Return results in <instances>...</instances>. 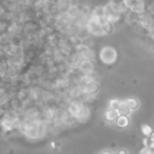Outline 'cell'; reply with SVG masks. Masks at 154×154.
Listing matches in <instances>:
<instances>
[{
    "label": "cell",
    "instance_id": "8992f818",
    "mask_svg": "<svg viewBox=\"0 0 154 154\" xmlns=\"http://www.w3.org/2000/svg\"><path fill=\"white\" fill-rule=\"evenodd\" d=\"M116 123L118 127L125 128L129 125V118L128 116H123V115H119L118 118L116 119Z\"/></svg>",
    "mask_w": 154,
    "mask_h": 154
},
{
    "label": "cell",
    "instance_id": "ba28073f",
    "mask_svg": "<svg viewBox=\"0 0 154 154\" xmlns=\"http://www.w3.org/2000/svg\"><path fill=\"white\" fill-rule=\"evenodd\" d=\"M119 105H121V101L118 99H111L109 103V108L111 110H114V111H117V109L119 108Z\"/></svg>",
    "mask_w": 154,
    "mask_h": 154
},
{
    "label": "cell",
    "instance_id": "4fadbf2b",
    "mask_svg": "<svg viewBox=\"0 0 154 154\" xmlns=\"http://www.w3.org/2000/svg\"><path fill=\"white\" fill-rule=\"evenodd\" d=\"M100 154H114L113 152H111V151H109V150H106V151H103Z\"/></svg>",
    "mask_w": 154,
    "mask_h": 154
},
{
    "label": "cell",
    "instance_id": "52a82bcc",
    "mask_svg": "<svg viewBox=\"0 0 154 154\" xmlns=\"http://www.w3.org/2000/svg\"><path fill=\"white\" fill-rule=\"evenodd\" d=\"M80 69L83 71H85L86 73H89V72L92 71V65L90 61L88 60H83V62L80 63Z\"/></svg>",
    "mask_w": 154,
    "mask_h": 154
},
{
    "label": "cell",
    "instance_id": "3957f363",
    "mask_svg": "<svg viewBox=\"0 0 154 154\" xmlns=\"http://www.w3.org/2000/svg\"><path fill=\"white\" fill-rule=\"evenodd\" d=\"M106 116V119H107L108 121H111V123H113V121H116V119L118 118V113H117V111H114V110H107V112H106L105 114Z\"/></svg>",
    "mask_w": 154,
    "mask_h": 154
},
{
    "label": "cell",
    "instance_id": "5b68a950",
    "mask_svg": "<svg viewBox=\"0 0 154 154\" xmlns=\"http://www.w3.org/2000/svg\"><path fill=\"white\" fill-rule=\"evenodd\" d=\"M125 103L128 106L131 111H134V110H136L138 108V101L136 100L135 98H128L125 100Z\"/></svg>",
    "mask_w": 154,
    "mask_h": 154
},
{
    "label": "cell",
    "instance_id": "5bb4252c",
    "mask_svg": "<svg viewBox=\"0 0 154 154\" xmlns=\"http://www.w3.org/2000/svg\"><path fill=\"white\" fill-rule=\"evenodd\" d=\"M150 136H151V137H150V141H154V133H152L151 135H150Z\"/></svg>",
    "mask_w": 154,
    "mask_h": 154
},
{
    "label": "cell",
    "instance_id": "8fae6325",
    "mask_svg": "<svg viewBox=\"0 0 154 154\" xmlns=\"http://www.w3.org/2000/svg\"><path fill=\"white\" fill-rule=\"evenodd\" d=\"M116 154H128V152H127V150H125V149H121L117 151Z\"/></svg>",
    "mask_w": 154,
    "mask_h": 154
},
{
    "label": "cell",
    "instance_id": "30bf717a",
    "mask_svg": "<svg viewBox=\"0 0 154 154\" xmlns=\"http://www.w3.org/2000/svg\"><path fill=\"white\" fill-rule=\"evenodd\" d=\"M138 154H153V152H152V150L149 147H145L144 149L141 150V152Z\"/></svg>",
    "mask_w": 154,
    "mask_h": 154
},
{
    "label": "cell",
    "instance_id": "277c9868",
    "mask_svg": "<svg viewBox=\"0 0 154 154\" xmlns=\"http://www.w3.org/2000/svg\"><path fill=\"white\" fill-rule=\"evenodd\" d=\"M117 113H118V115H123V116H129L131 114V110L128 108V106L123 101V103H121V105H119V108L117 109Z\"/></svg>",
    "mask_w": 154,
    "mask_h": 154
},
{
    "label": "cell",
    "instance_id": "9c48e42d",
    "mask_svg": "<svg viewBox=\"0 0 154 154\" xmlns=\"http://www.w3.org/2000/svg\"><path fill=\"white\" fill-rule=\"evenodd\" d=\"M141 132H143V134L145 135V136H150L153 132H152V129L149 127V126H147V125H143L141 126Z\"/></svg>",
    "mask_w": 154,
    "mask_h": 154
},
{
    "label": "cell",
    "instance_id": "7a4b0ae2",
    "mask_svg": "<svg viewBox=\"0 0 154 154\" xmlns=\"http://www.w3.org/2000/svg\"><path fill=\"white\" fill-rule=\"evenodd\" d=\"M83 109H85V107H83V106L81 105V103H71V106H70L69 111H70V113H71V115L73 117L79 118V116H80L81 113H83Z\"/></svg>",
    "mask_w": 154,
    "mask_h": 154
},
{
    "label": "cell",
    "instance_id": "6da1fadb",
    "mask_svg": "<svg viewBox=\"0 0 154 154\" xmlns=\"http://www.w3.org/2000/svg\"><path fill=\"white\" fill-rule=\"evenodd\" d=\"M116 51L111 47L103 48L100 52V59L103 60V62L107 63V65H111L112 62H114L116 60Z\"/></svg>",
    "mask_w": 154,
    "mask_h": 154
},
{
    "label": "cell",
    "instance_id": "7c38bea8",
    "mask_svg": "<svg viewBox=\"0 0 154 154\" xmlns=\"http://www.w3.org/2000/svg\"><path fill=\"white\" fill-rule=\"evenodd\" d=\"M144 146H145V147H149V139L148 138H145L144 139Z\"/></svg>",
    "mask_w": 154,
    "mask_h": 154
}]
</instances>
